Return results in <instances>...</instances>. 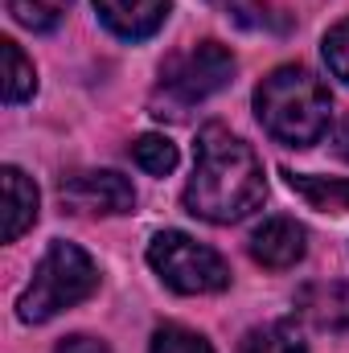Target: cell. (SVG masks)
<instances>
[{"label":"cell","mask_w":349,"mask_h":353,"mask_svg":"<svg viewBox=\"0 0 349 353\" xmlns=\"http://www.w3.org/2000/svg\"><path fill=\"white\" fill-rule=\"evenodd\" d=\"M337 152H341V157L349 161V115H346V123L337 128Z\"/></svg>","instance_id":"obj_20"},{"label":"cell","mask_w":349,"mask_h":353,"mask_svg":"<svg viewBox=\"0 0 349 353\" xmlns=\"http://www.w3.org/2000/svg\"><path fill=\"white\" fill-rule=\"evenodd\" d=\"M4 243H17L37 222V185L21 169H4Z\"/></svg>","instance_id":"obj_10"},{"label":"cell","mask_w":349,"mask_h":353,"mask_svg":"<svg viewBox=\"0 0 349 353\" xmlns=\"http://www.w3.org/2000/svg\"><path fill=\"white\" fill-rule=\"evenodd\" d=\"M94 8H99L103 25L123 41L152 37L169 17V0H94Z\"/></svg>","instance_id":"obj_8"},{"label":"cell","mask_w":349,"mask_h":353,"mask_svg":"<svg viewBox=\"0 0 349 353\" xmlns=\"http://www.w3.org/2000/svg\"><path fill=\"white\" fill-rule=\"evenodd\" d=\"M148 353H214L210 350V341L201 337V333H193V329H181V325H161L157 333H152V345Z\"/></svg>","instance_id":"obj_16"},{"label":"cell","mask_w":349,"mask_h":353,"mask_svg":"<svg viewBox=\"0 0 349 353\" xmlns=\"http://www.w3.org/2000/svg\"><path fill=\"white\" fill-rule=\"evenodd\" d=\"M148 263L181 296H206V292H222L230 283L226 259L214 247H206L181 230H161L148 243Z\"/></svg>","instance_id":"obj_4"},{"label":"cell","mask_w":349,"mask_h":353,"mask_svg":"<svg viewBox=\"0 0 349 353\" xmlns=\"http://www.w3.org/2000/svg\"><path fill=\"white\" fill-rule=\"evenodd\" d=\"M279 176H288V185L312 205V210H325V214H349V181H337V176H304L283 169Z\"/></svg>","instance_id":"obj_11"},{"label":"cell","mask_w":349,"mask_h":353,"mask_svg":"<svg viewBox=\"0 0 349 353\" xmlns=\"http://www.w3.org/2000/svg\"><path fill=\"white\" fill-rule=\"evenodd\" d=\"M304 226L292 218H267L251 234V259L267 271H288L304 259Z\"/></svg>","instance_id":"obj_7"},{"label":"cell","mask_w":349,"mask_h":353,"mask_svg":"<svg viewBox=\"0 0 349 353\" xmlns=\"http://www.w3.org/2000/svg\"><path fill=\"white\" fill-rule=\"evenodd\" d=\"M62 205H70L74 214H128L136 205V189L132 181L111 169L99 173H74L58 185Z\"/></svg>","instance_id":"obj_6"},{"label":"cell","mask_w":349,"mask_h":353,"mask_svg":"<svg viewBox=\"0 0 349 353\" xmlns=\"http://www.w3.org/2000/svg\"><path fill=\"white\" fill-rule=\"evenodd\" d=\"M239 353H304V341L296 337L292 325H263V329H251L243 337Z\"/></svg>","instance_id":"obj_14"},{"label":"cell","mask_w":349,"mask_h":353,"mask_svg":"<svg viewBox=\"0 0 349 353\" xmlns=\"http://www.w3.org/2000/svg\"><path fill=\"white\" fill-rule=\"evenodd\" d=\"M99 288V267L90 263V255L74 243H54L41 263L33 271L29 288L17 300V316L25 325H41L50 316H58L62 308H74L79 300H87Z\"/></svg>","instance_id":"obj_3"},{"label":"cell","mask_w":349,"mask_h":353,"mask_svg":"<svg viewBox=\"0 0 349 353\" xmlns=\"http://www.w3.org/2000/svg\"><path fill=\"white\" fill-rule=\"evenodd\" d=\"M0 50H4V103L8 107L12 103H25L33 94V87H37L33 66H29V58L21 54L17 41H0Z\"/></svg>","instance_id":"obj_12"},{"label":"cell","mask_w":349,"mask_h":353,"mask_svg":"<svg viewBox=\"0 0 349 353\" xmlns=\"http://www.w3.org/2000/svg\"><path fill=\"white\" fill-rule=\"evenodd\" d=\"M210 4L243 29H263L267 25V0H210Z\"/></svg>","instance_id":"obj_18"},{"label":"cell","mask_w":349,"mask_h":353,"mask_svg":"<svg viewBox=\"0 0 349 353\" xmlns=\"http://www.w3.org/2000/svg\"><path fill=\"white\" fill-rule=\"evenodd\" d=\"M263 165L247 140L222 123H206L193 148V176L185 185V210L206 222H239L263 201Z\"/></svg>","instance_id":"obj_1"},{"label":"cell","mask_w":349,"mask_h":353,"mask_svg":"<svg viewBox=\"0 0 349 353\" xmlns=\"http://www.w3.org/2000/svg\"><path fill=\"white\" fill-rule=\"evenodd\" d=\"M54 353H111V350H107L103 341H94V337H83V333H79V337H66Z\"/></svg>","instance_id":"obj_19"},{"label":"cell","mask_w":349,"mask_h":353,"mask_svg":"<svg viewBox=\"0 0 349 353\" xmlns=\"http://www.w3.org/2000/svg\"><path fill=\"white\" fill-rule=\"evenodd\" d=\"M255 111L267 136L288 148H312L329 132V90L304 66H279L255 90Z\"/></svg>","instance_id":"obj_2"},{"label":"cell","mask_w":349,"mask_h":353,"mask_svg":"<svg viewBox=\"0 0 349 353\" xmlns=\"http://www.w3.org/2000/svg\"><path fill=\"white\" fill-rule=\"evenodd\" d=\"M296 308H300L317 329H349V283H341V279L308 283V288L296 296Z\"/></svg>","instance_id":"obj_9"},{"label":"cell","mask_w":349,"mask_h":353,"mask_svg":"<svg viewBox=\"0 0 349 353\" xmlns=\"http://www.w3.org/2000/svg\"><path fill=\"white\" fill-rule=\"evenodd\" d=\"M132 157H136V165L144 173H152V176H169L177 169V144L165 140V136H140L132 144Z\"/></svg>","instance_id":"obj_15"},{"label":"cell","mask_w":349,"mask_h":353,"mask_svg":"<svg viewBox=\"0 0 349 353\" xmlns=\"http://www.w3.org/2000/svg\"><path fill=\"white\" fill-rule=\"evenodd\" d=\"M235 74V58L230 50H222L218 41H201L189 46L185 54H173L161 70V87H157V103H165V115H185L193 103L210 99L214 90H222Z\"/></svg>","instance_id":"obj_5"},{"label":"cell","mask_w":349,"mask_h":353,"mask_svg":"<svg viewBox=\"0 0 349 353\" xmlns=\"http://www.w3.org/2000/svg\"><path fill=\"white\" fill-rule=\"evenodd\" d=\"M325 62H329V70L349 87V17L337 21V25L325 33Z\"/></svg>","instance_id":"obj_17"},{"label":"cell","mask_w":349,"mask_h":353,"mask_svg":"<svg viewBox=\"0 0 349 353\" xmlns=\"http://www.w3.org/2000/svg\"><path fill=\"white\" fill-rule=\"evenodd\" d=\"M66 8H70V0H8L12 21L33 29V33H50L66 17Z\"/></svg>","instance_id":"obj_13"}]
</instances>
